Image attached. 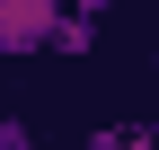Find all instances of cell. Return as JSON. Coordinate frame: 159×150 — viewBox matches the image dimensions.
I'll use <instances>...</instances> for the list:
<instances>
[{
  "mask_svg": "<svg viewBox=\"0 0 159 150\" xmlns=\"http://www.w3.org/2000/svg\"><path fill=\"white\" fill-rule=\"evenodd\" d=\"M71 0H0V53H53V27H62Z\"/></svg>",
  "mask_w": 159,
  "mask_h": 150,
  "instance_id": "6da1fadb",
  "label": "cell"
},
{
  "mask_svg": "<svg viewBox=\"0 0 159 150\" xmlns=\"http://www.w3.org/2000/svg\"><path fill=\"white\" fill-rule=\"evenodd\" d=\"M89 44H97V9H80V0H71L62 27H53V53H89Z\"/></svg>",
  "mask_w": 159,
  "mask_h": 150,
  "instance_id": "7a4b0ae2",
  "label": "cell"
},
{
  "mask_svg": "<svg viewBox=\"0 0 159 150\" xmlns=\"http://www.w3.org/2000/svg\"><path fill=\"white\" fill-rule=\"evenodd\" d=\"M89 150H150V141L133 133V124H97V133H89Z\"/></svg>",
  "mask_w": 159,
  "mask_h": 150,
  "instance_id": "3957f363",
  "label": "cell"
},
{
  "mask_svg": "<svg viewBox=\"0 0 159 150\" xmlns=\"http://www.w3.org/2000/svg\"><path fill=\"white\" fill-rule=\"evenodd\" d=\"M0 150H35V124L27 115H0Z\"/></svg>",
  "mask_w": 159,
  "mask_h": 150,
  "instance_id": "277c9868",
  "label": "cell"
},
{
  "mask_svg": "<svg viewBox=\"0 0 159 150\" xmlns=\"http://www.w3.org/2000/svg\"><path fill=\"white\" fill-rule=\"evenodd\" d=\"M80 9H106V0H80Z\"/></svg>",
  "mask_w": 159,
  "mask_h": 150,
  "instance_id": "5b68a950",
  "label": "cell"
}]
</instances>
